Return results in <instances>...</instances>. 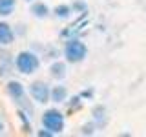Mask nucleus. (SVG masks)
<instances>
[{"instance_id":"nucleus-15","label":"nucleus","mask_w":146,"mask_h":137,"mask_svg":"<svg viewBox=\"0 0 146 137\" xmlns=\"http://www.w3.org/2000/svg\"><path fill=\"white\" fill-rule=\"evenodd\" d=\"M36 135H38V137H53L55 134H53V132H49L48 128H44V126H42V130L36 132Z\"/></svg>"},{"instance_id":"nucleus-12","label":"nucleus","mask_w":146,"mask_h":137,"mask_svg":"<svg viewBox=\"0 0 146 137\" xmlns=\"http://www.w3.org/2000/svg\"><path fill=\"white\" fill-rule=\"evenodd\" d=\"M11 73V61H9V55H4L0 59V77L9 75Z\"/></svg>"},{"instance_id":"nucleus-5","label":"nucleus","mask_w":146,"mask_h":137,"mask_svg":"<svg viewBox=\"0 0 146 137\" xmlns=\"http://www.w3.org/2000/svg\"><path fill=\"white\" fill-rule=\"evenodd\" d=\"M6 91H7V95L15 100L17 104H20L22 108H29V106H27V100H26V88H24L22 82L9 80L6 84Z\"/></svg>"},{"instance_id":"nucleus-11","label":"nucleus","mask_w":146,"mask_h":137,"mask_svg":"<svg viewBox=\"0 0 146 137\" xmlns=\"http://www.w3.org/2000/svg\"><path fill=\"white\" fill-rule=\"evenodd\" d=\"M15 6H17V0H0V17L13 15Z\"/></svg>"},{"instance_id":"nucleus-2","label":"nucleus","mask_w":146,"mask_h":137,"mask_svg":"<svg viewBox=\"0 0 146 137\" xmlns=\"http://www.w3.org/2000/svg\"><path fill=\"white\" fill-rule=\"evenodd\" d=\"M86 57H88V46L80 39H70L64 44V59H66V62L77 64V62H82Z\"/></svg>"},{"instance_id":"nucleus-3","label":"nucleus","mask_w":146,"mask_h":137,"mask_svg":"<svg viewBox=\"0 0 146 137\" xmlns=\"http://www.w3.org/2000/svg\"><path fill=\"white\" fill-rule=\"evenodd\" d=\"M42 126H44V128H48L49 132H53L55 135L62 134V132H64V126H66L62 112H58L57 108H49V110H46V112L42 113Z\"/></svg>"},{"instance_id":"nucleus-13","label":"nucleus","mask_w":146,"mask_h":137,"mask_svg":"<svg viewBox=\"0 0 146 137\" xmlns=\"http://www.w3.org/2000/svg\"><path fill=\"white\" fill-rule=\"evenodd\" d=\"M73 11L77 13H86V9H88V6H86V2H80V0H75V2L71 4Z\"/></svg>"},{"instance_id":"nucleus-8","label":"nucleus","mask_w":146,"mask_h":137,"mask_svg":"<svg viewBox=\"0 0 146 137\" xmlns=\"http://www.w3.org/2000/svg\"><path fill=\"white\" fill-rule=\"evenodd\" d=\"M29 13H31L35 18H46L49 13H51V9H49L48 4L35 0V2H31V6H29Z\"/></svg>"},{"instance_id":"nucleus-7","label":"nucleus","mask_w":146,"mask_h":137,"mask_svg":"<svg viewBox=\"0 0 146 137\" xmlns=\"http://www.w3.org/2000/svg\"><path fill=\"white\" fill-rule=\"evenodd\" d=\"M15 40V31L7 22H0V46H9Z\"/></svg>"},{"instance_id":"nucleus-4","label":"nucleus","mask_w":146,"mask_h":137,"mask_svg":"<svg viewBox=\"0 0 146 137\" xmlns=\"http://www.w3.org/2000/svg\"><path fill=\"white\" fill-rule=\"evenodd\" d=\"M29 95L35 102L38 104H48L51 100V88L42 80H35L29 84Z\"/></svg>"},{"instance_id":"nucleus-14","label":"nucleus","mask_w":146,"mask_h":137,"mask_svg":"<svg viewBox=\"0 0 146 137\" xmlns=\"http://www.w3.org/2000/svg\"><path fill=\"white\" fill-rule=\"evenodd\" d=\"M82 135H93L95 134V126L93 124H84L82 126V132H80Z\"/></svg>"},{"instance_id":"nucleus-9","label":"nucleus","mask_w":146,"mask_h":137,"mask_svg":"<svg viewBox=\"0 0 146 137\" xmlns=\"http://www.w3.org/2000/svg\"><path fill=\"white\" fill-rule=\"evenodd\" d=\"M68 100V88L66 86H55V88H51V102H66Z\"/></svg>"},{"instance_id":"nucleus-10","label":"nucleus","mask_w":146,"mask_h":137,"mask_svg":"<svg viewBox=\"0 0 146 137\" xmlns=\"http://www.w3.org/2000/svg\"><path fill=\"white\" fill-rule=\"evenodd\" d=\"M51 13L57 18H60V20H68V18L73 15V7L70 6V4H58V6L55 7Z\"/></svg>"},{"instance_id":"nucleus-1","label":"nucleus","mask_w":146,"mask_h":137,"mask_svg":"<svg viewBox=\"0 0 146 137\" xmlns=\"http://www.w3.org/2000/svg\"><path fill=\"white\" fill-rule=\"evenodd\" d=\"M15 68L22 75H33L40 70V57L29 49L18 51V55L15 57Z\"/></svg>"},{"instance_id":"nucleus-6","label":"nucleus","mask_w":146,"mask_h":137,"mask_svg":"<svg viewBox=\"0 0 146 137\" xmlns=\"http://www.w3.org/2000/svg\"><path fill=\"white\" fill-rule=\"evenodd\" d=\"M49 75H51V79H55V80L66 79V75H68V66H66V62L55 61L51 66H49Z\"/></svg>"},{"instance_id":"nucleus-16","label":"nucleus","mask_w":146,"mask_h":137,"mask_svg":"<svg viewBox=\"0 0 146 137\" xmlns=\"http://www.w3.org/2000/svg\"><path fill=\"white\" fill-rule=\"evenodd\" d=\"M2 134H6V126H4V122L0 121V135H2Z\"/></svg>"},{"instance_id":"nucleus-17","label":"nucleus","mask_w":146,"mask_h":137,"mask_svg":"<svg viewBox=\"0 0 146 137\" xmlns=\"http://www.w3.org/2000/svg\"><path fill=\"white\" fill-rule=\"evenodd\" d=\"M24 2H35V0H24Z\"/></svg>"}]
</instances>
